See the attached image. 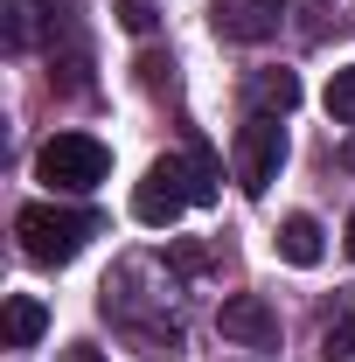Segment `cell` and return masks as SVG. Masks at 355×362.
Instances as JSON below:
<instances>
[{"instance_id":"6da1fadb","label":"cell","mask_w":355,"mask_h":362,"mask_svg":"<svg viewBox=\"0 0 355 362\" xmlns=\"http://www.w3.org/2000/svg\"><path fill=\"white\" fill-rule=\"evenodd\" d=\"M98 314L112 327H126L153 362H175L181 356V286L161 258H126V265L105 279L98 293Z\"/></svg>"},{"instance_id":"7a4b0ae2","label":"cell","mask_w":355,"mask_h":362,"mask_svg":"<svg viewBox=\"0 0 355 362\" xmlns=\"http://www.w3.org/2000/svg\"><path fill=\"white\" fill-rule=\"evenodd\" d=\"M98 230L105 223H98L91 209H56V202H28V209L14 216V237H21V251H28L35 265H70Z\"/></svg>"},{"instance_id":"3957f363","label":"cell","mask_w":355,"mask_h":362,"mask_svg":"<svg viewBox=\"0 0 355 362\" xmlns=\"http://www.w3.org/2000/svg\"><path fill=\"white\" fill-rule=\"evenodd\" d=\"M35 175L49 181V188H63V195H91L98 181L112 175V146L91 133H56L42 139V153H35Z\"/></svg>"},{"instance_id":"277c9868","label":"cell","mask_w":355,"mask_h":362,"mask_svg":"<svg viewBox=\"0 0 355 362\" xmlns=\"http://www.w3.org/2000/svg\"><path fill=\"white\" fill-rule=\"evenodd\" d=\"M181 209H195V188H188V160H153L146 175H139V188H133V216L146 230H175L181 223Z\"/></svg>"},{"instance_id":"5b68a950","label":"cell","mask_w":355,"mask_h":362,"mask_svg":"<svg viewBox=\"0 0 355 362\" xmlns=\"http://www.w3.org/2000/svg\"><path fill=\"white\" fill-rule=\"evenodd\" d=\"M77 7L70 0H0V42L7 49H56V35H70Z\"/></svg>"},{"instance_id":"8992f818","label":"cell","mask_w":355,"mask_h":362,"mask_svg":"<svg viewBox=\"0 0 355 362\" xmlns=\"http://www.w3.org/2000/svg\"><path fill=\"white\" fill-rule=\"evenodd\" d=\"M279 168H286V126L279 119H244V133H237V188L265 195L279 181Z\"/></svg>"},{"instance_id":"52a82bcc","label":"cell","mask_w":355,"mask_h":362,"mask_svg":"<svg viewBox=\"0 0 355 362\" xmlns=\"http://www.w3.org/2000/svg\"><path fill=\"white\" fill-rule=\"evenodd\" d=\"M216 327H223V341H237V349H258V356L279 349V314H272L265 293H230L216 307Z\"/></svg>"},{"instance_id":"ba28073f","label":"cell","mask_w":355,"mask_h":362,"mask_svg":"<svg viewBox=\"0 0 355 362\" xmlns=\"http://www.w3.org/2000/svg\"><path fill=\"white\" fill-rule=\"evenodd\" d=\"M286 0H209V28L223 42H272L286 28Z\"/></svg>"},{"instance_id":"9c48e42d","label":"cell","mask_w":355,"mask_h":362,"mask_svg":"<svg viewBox=\"0 0 355 362\" xmlns=\"http://www.w3.org/2000/svg\"><path fill=\"white\" fill-rule=\"evenodd\" d=\"M244 105H251V119H286L300 105V77L293 70H258V77H244Z\"/></svg>"},{"instance_id":"30bf717a","label":"cell","mask_w":355,"mask_h":362,"mask_svg":"<svg viewBox=\"0 0 355 362\" xmlns=\"http://www.w3.org/2000/svg\"><path fill=\"white\" fill-rule=\"evenodd\" d=\"M320 251H327V244H320V223H313L307 209H300V216H286V223H279V258H286V265H320Z\"/></svg>"},{"instance_id":"8fae6325","label":"cell","mask_w":355,"mask_h":362,"mask_svg":"<svg viewBox=\"0 0 355 362\" xmlns=\"http://www.w3.org/2000/svg\"><path fill=\"white\" fill-rule=\"evenodd\" d=\"M42 327H49V307L35 300V293H14V300H7V314H0V334H7V349H28Z\"/></svg>"},{"instance_id":"7c38bea8","label":"cell","mask_w":355,"mask_h":362,"mask_svg":"<svg viewBox=\"0 0 355 362\" xmlns=\"http://www.w3.org/2000/svg\"><path fill=\"white\" fill-rule=\"evenodd\" d=\"M320 341H327V356H355V300L349 293H342V307L327 314V334H320Z\"/></svg>"},{"instance_id":"4fadbf2b","label":"cell","mask_w":355,"mask_h":362,"mask_svg":"<svg viewBox=\"0 0 355 362\" xmlns=\"http://www.w3.org/2000/svg\"><path fill=\"white\" fill-rule=\"evenodd\" d=\"M327 119H334V126H355V63L327 77Z\"/></svg>"},{"instance_id":"5bb4252c","label":"cell","mask_w":355,"mask_h":362,"mask_svg":"<svg viewBox=\"0 0 355 362\" xmlns=\"http://www.w3.org/2000/svg\"><path fill=\"white\" fill-rule=\"evenodd\" d=\"M188 160V188H195V202H216L223 181H216V160H209V146H195V153H181Z\"/></svg>"},{"instance_id":"9a60e30c","label":"cell","mask_w":355,"mask_h":362,"mask_svg":"<svg viewBox=\"0 0 355 362\" xmlns=\"http://www.w3.org/2000/svg\"><path fill=\"white\" fill-rule=\"evenodd\" d=\"M153 21H161L153 0H119V28H126V35H153Z\"/></svg>"},{"instance_id":"2e32d148","label":"cell","mask_w":355,"mask_h":362,"mask_svg":"<svg viewBox=\"0 0 355 362\" xmlns=\"http://www.w3.org/2000/svg\"><path fill=\"white\" fill-rule=\"evenodd\" d=\"M300 14H307V42H320V35H327V14H334V7H327V0H313V7H300Z\"/></svg>"},{"instance_id":"e0dca14e","label":"cell","mask_w":355,"mask_h":362,"mask_svg":"<svg viewBox=\"0 0 355 362\" xmlns=\"http://www.w3.org/2000/svg\"><path fill=\"white\" fill-rule=\"evenodd\" d=\"M63 362H105V356H98L91 341H70V349H63Z\"/></svg>"},{"instance_id":"ac0fdd59","label":"cell","mask_w":355,"mask_h":362,"mask_svg":"<svg viewBox=\"0 0 355 362\" xmlns=\"http://www.w3.org/2000/svg\"><path fill=\"white\" fill-rule=\"evenodd\" d=\"M349 258H355V216H349Z\"/></svg>"}]
</instances>
